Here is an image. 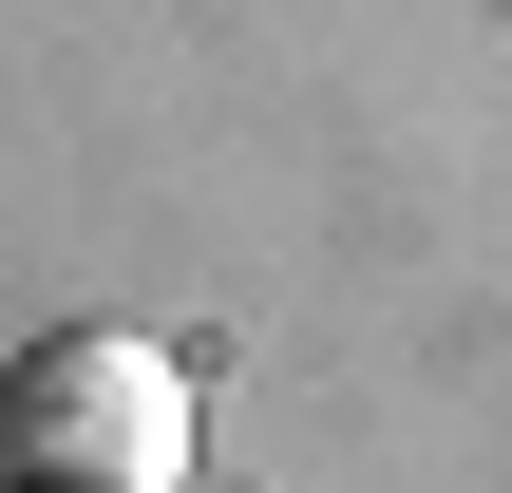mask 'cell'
<instances>
[{
	"label": "cell",
	"mask_w": 512,
	"mask_h": 493,
	"mask_svg": "<svg viewBox=\"0 0 512 493\" xmlns=\"http://www.w3.org/2000/svg\"><path fill=\"white\" fill-rule=\"evenodd\" d=\"M0 456L19 493H190V361L133 323H57L0 380Z\"/></svg>",
	"instance_id": "6da1fadb"
}]
</instances>
